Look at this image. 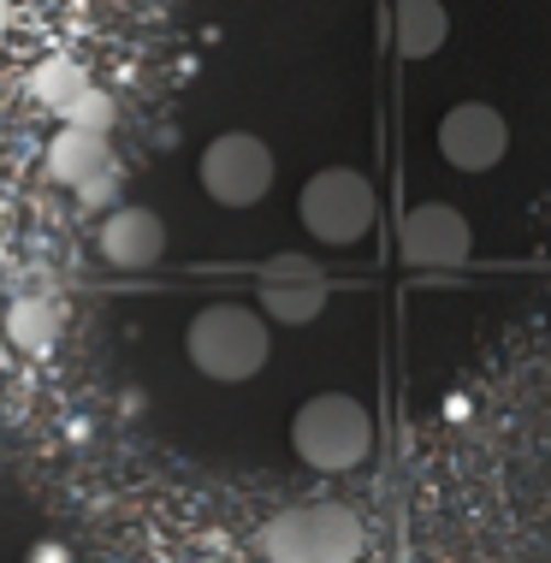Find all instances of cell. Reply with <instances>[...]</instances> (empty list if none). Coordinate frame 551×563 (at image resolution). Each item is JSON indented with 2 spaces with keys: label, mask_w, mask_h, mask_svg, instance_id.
Here are the masks:
<instances>
[{
  "label": "cell",
  "mask_w": 551,
  "mask_h": 563,
  "mask_svg": "<svg viewBox=\"0 0 551 563\" xmlns=\"http://www.w3.org/2000/svg\"><path fill=\"white\" fill-rule=\"evenodd\" d=\"M113 166V143L107 136H96V131H59L54 143H48V173L59 178V185H71L78 190L84 178H96V173H107Z\"/></svg>",
  "instance_id": "obj_11"
},
{
  "label": "cell",
  "mask_w": 551,
  "mask_h": 563,
  "mask_svg": "<svg viewBox=\"0 0 551 563\" xmlns=\"http://www.w3.org/2000/svg\"><path fill=\"white\" fill-rule=\"evenodd\" d=\"M202 190L220 208H255L273 190V148L250 131H225L202 148Z\"/></svg>",
  "instance_id": "obj_5"
},
{
  "label": "cell",
  "mask_w": 551,
  "mask_h": 563,
  "mask_svg": "<svg viewBox=\"0 0 551 563\" xmlns=\"http://www.w3.org/2000/svg\"><path fill=\"white\" fill-rule=\"evenodd\" d=\"M78 202H84V208H113V202H119V166H107V173L84 178V185H78Z\"/></svg>",
  "instance_id": "obj_15"
},
{
  "label": "cell",
  "mask_w": 551,
  "mask_h": 563,
  "mask_svg": "<svg viewBox=\"0 0 551 563\" xmlns=\"http://www.w3.org/2000/svg\"><path fill=\"white\" fill-rule=\"evenodd\" d=\"M196 563H220V558H196Z\"/></svg>",
  "instance_id": "obj_17"
},
{
  "label": "cell",
  "mask_w": 551,
  "mask_h": 563,
  "mask_svg": "<svg viewBox=\"0 0 551 563\" xmlns=\"http://www.w3.org/2000/svg\"><path fill=\"white\" fill-rule=\"evenodd\" d=\"M101 255H107V267H119V273L161 267V255H166L161 214H148V208H113V214L101 220Z\"/></svg>",
  "instance_id": "obj_9"
},
{
  "label": "cell",
  "mask_w": 551,
  "mask_h": 563,
  "mask_svg": "<svg viewBox=\"0 0 551 563\" xmlns=\"http://www.w3.org/2000/svg\"><path fill=\"white\" fill-rule=\"evenodd\" d=\"M66 125H71V131H96V136H107V131H113V96H101V89L89 84L84 96L66 108Z\"/></svg>",
  "instance_id": "obj_14"
},
{
  "label": "cell",
  "mask_w": 551,
  "mask_h": 563,
  "mask_svg": "<svg viewBox=\"0 0 551 563\" xmlns=\"http://www.w3.org/2000/svg\"><path fill=\"white\" fill-rule=\"evenodd\" d=\"M84 89H89V71H84V59H71V54H54V59H42V66L30 71V96H36L42 108H54V113H66Z\"/></svg>",
  "instance_id": "obj_13"
},
{
  "label": "cell",
  "mask_w": 551,
  "mask_h": 563,
  "mask_svg": "<svg viewBox=\"0 0 551 563\" xmlns=\"http://www.w3.org/2000/svg\"><path fill=\"white\" fill-rule=\"evenodd\" d=\"M7 339L19 350H30V356H48L54 339H59V309L48 297H19L7 309Z\"/></svg>",
  "instance_id": "obj_12"
},
{
  "label": "cell",
  "mask_w": 551,
  "mask_h": 563,
  "mask_svg": "<svg viewBox=\"0 0 551 563\" xmlns=\"http://www.w3.org/2000/svg\"><path fill=\"white\" fill-rule=\"evenodd\" d=\"M510 148V125L498 119V108L486 101H463L439 119V155H445L456 173H493Z\"/></svg>",
  "instance_id": "obj_6"
},
{
  "label": "cell",
  "mask_w": 551,
  "mask_h": 563,
  "mask_svg": "<svg viewBox=\"0 0 551 563\" xmlns=\"http://www.w3.org/2000/svg\"><path fill=\"white\" fill-rule=\"evenodd\" d=\"M0 30H7V0H0Z\"/></svg>",
  "instance_id": "obj_16"
},
{
  "label": "cell",
  "mask_w": 551,
  "mask_h": 563,
  "mask_svg": "<svg viewBox=\"0 0 551 563\" xmlns=\"http://www.w3.org/2000/svg\"><path fill=\"white\" fill-rule=\"evenodd\" d=\"M445 36H451L445 0H397V7H392V42H397V54H404V59L439 54V48H445Z\"/></svg>",
  "instance_id": "obj_10"
},
{
  "label": "cell",
  "mask_w": 551,
  "mask_h": 563,
  "mask_svg": "<svg viewBox=\"0 0 551 563\" xmlns=\"http://www.w3.org/2000/svg\"><path fill=\"white\" fill-rule=\"evenodd\" d=\"M262 552L273 563H356L362 522L344 505H297L262 528Z\"/></svg>",
  "instance_id": "obj_3"
},
{
  "label": "cell",
  "mask_w": 551,
  "mask_h": 563,
  "mask_svg": "<svg viewBox=\"0 0 551 563\" xmlns=\"http://www.w3.org/2000/svg\"><path fill=\"white\" fill-rule=\"evenodd\" d=\"M262 309L285 327H309L327 309V273L309 255H279L262 267Z\"/></svg>",
  "instance_id": "obj_8"
},
{
  "label": "cell",
  "mask_w": 551,
  "mask_h": 563,
  "mask_svg": "<svg viewBox=\"0 0 551 563\" xmlns=\"http://www.w3.org/2000/svg\"><path fill=\"white\" fill-rule=\"evenodd\" d=\"M184 350H190L196 374L208 379H225V386H238V379H255L267 368V321L255 309H243V302H213L190 321L184 332Z\"/></svg>",
  "instance_id": "obj_1"
},
{
  "label": "cell",
  "mask_w": 551,
  "mask_h": 563,
  "mask_svg": "<svg viewBox=\"0 0 551 563\" xmlns=\"http://www.w3.org/2000/svg\"><path fill=\"white\" fill-rule=\"evenodd\" d=\"M290 445L309 468L320 475H344V468H356L367 451H374V421H367V409L356 398H344V391H320L297 409V421H290Z\"/></svg>",
  "instance_id": "obj_2"
},
{
  "label": "cell",
  "mask_w": 551,
  "mask_h": 563,
  "mask_svg": "<svg viewBox=\"0 0 551 563\" xmlns=\"http://www.w3.org/2000/svg\"><path fill=\"white\" fill-rule=\"evenodd\" d=\"M297 214L309 225V238L320 243H362L374 232V185H367L362 173H350V166H327V173H315L309 185L297 196Z\"/></svg>",
  "instance_id": "obj_4"
},
{
  "label": "cell",
  "mask_w": 551,
  "mask_h": 563,
  "mask_svg": "<svg viewBox=\"0 0 551 563\" xmlns=\"http://www.w3.org/2000/svg\"><path fill=\"white\" fill-rule=\"evenodd\" d=\"M474 255V232L451 202H421L404 214V262L416 267H463Z\"/></svg>",
  "instance_id": "obj_7"
}]
</instances>
